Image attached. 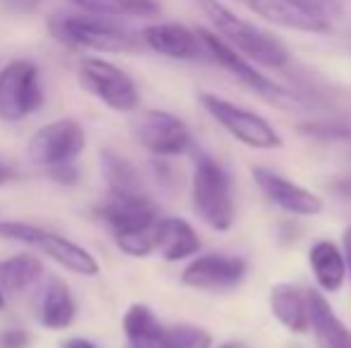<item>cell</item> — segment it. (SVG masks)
Here are the masks:
<instances>
[{
    "label": "cell",
    "mask_w": 351,
    "mask_h": 348,
    "mask_svg": "<svg viewBox=\"0 0 351 348\" xmlns=\"http://www.w3.org/2000/svg\"><path fill=\"white\" fill-rule=\"evenodd\" d=\"M196 3L201 5L206 17L215 27L217 36L225 38L232 48H237L251 62H258L263 67H273V70H280V67H285L289 62V51H287L285 43L280 38H275L273 34L263 31L254 22L241 19L230 8H225L220 0H196Z\"/></svg>",
    "instance_id": "1"
},
{
    "label": "cell",
    "mask_w": 351,
    "mask_h": 348,
    "mask_svg": "<svg viewBox=\"0 0 351 348\" xmlns=\"http://www.w3.org/2000/svg\"><path fill=\"white\" fill-rule=\"evenodd\" d=\"M53 38L77 51H96V53H134L139 51V38L112 24L108 17L98 14H60L53 17L51 24Z\"/></svg>",
    "instance_id": "2"
},
{
    "label": "cell",
    "mask_w": 351,
    "mask_h": 348,
    "mask_svg": "<svg viewBox=\"0 0 351 348\" xmlns=\"http://www.w3.org/2000/svg\"><path fill=\"white\" fill-rule=\"evenodd\" d=\"M191 205L196 215L215 232H227L234 224L232 181L217 160L199 155L191 176Z\"/></svg>",
    "instance_id": "3"
},
{
    "label": "cell",
    "mask_w": 351,
    "mask_h": 348,
    "mask_svg": "<svg viewBox=\"0 0 351 348\" xmlns=\"http://www.w3.org/2000/svg\"><path fill=\"white\" fill-rule=\"evenodd\" d=\"M201 105L227 134H232L239 144L249 146V148L273 150L282 148V144H285L280 131L258 112L234 105V103L225 101L215 93H201Z\"/></svg>",
    "instance_id": "4"
},
{
    "label": "cell",
    "mask_w": 351,
    "mask_h": 348,
    "mask_svg": "<svg viewBox=\"0 0 351 348\" xmlns=\"http://www.w3.org/2000/svg\"><path fill=\"white\" fill-rule=\"evenodd\" d=\"M0 237L29 243V246L46 253L48 258H53L58 265H62L74 274H82V277H96L101 272V265L86 248L43 227H34L27 222H0Z\"/></svg>",
    "instance_id": "5"
},
{
    "label": "cell",
    "mask_w": 351,
    "mask_h": 348,
    "mask_svg": "<svg viewBox=\"0 0 351 348\" xmlns=\"http://www.w3.org/2000/svg\"><path fill=\"white\" fill-rule=\"evenodd\" d=\"M43 105L41 70L32 60H12L0 70V120L19 122Z\"/></svg>",
    "instance_id": "6"
},
{
    "label": "cell",
    "mask_w": 351,
    "mask_h": 348,
    "mask_svg": "<svg viewBox=\"0 0 351 348\" xmlns=\"http://www.w3.org/2000/svg\"><path fill=\"white\" fill-rule=\"evenodd\" d=\"M79 84L84 91H88L91 96H96L103 105H108L110 110L117 112H132L139 107L141 96L136 88L134 79L127 75L125 70H120L117 65L101 57H86L79 65Z\"/></svg>",
    "instance_id": "7"
},
{
    "label": "cell",
    "mask_w": 351,
    "mask_h": 348,
    "mask_svg": "<svg viewBox=\"0 0 351 348\" xmlns=\"http://www.w3.org/2000/svg\"><path fill=\"white\" fill-rule=\"evenodd\" d=\"M84 146H86V134L77 120H56L41 126L29 139L27 153L34 163L58 168V165H70L72 160H77Z\"/></svg>",
    "instance_id": "8"
},
{
    "label": "cell",
    "mask_w": 351,
    "mask_h": 348,
    "mask_svg": "<svg viewBox=\"0 0 351 348\" xmlns=\"http://www.w3.org/2000/svg\"><path fill=\"white\" fill-rule=\"evenodd\" d=\"M199 34H201V38H204L208 55L222 67V70H227L232 77H237L241 84L254 88L256 93L270 98V101L280 103V105L282 103H285V105H294V96H291L287 88H282L280 84L270 81L265 75H261V72L251 65L249 57H244L237 48H232L225 38H220L217 34L208 31V29H199Z\"/></svg>",
    "instance_id": "9"
},
{
    "label": "cell",
    "mask_w": 351,
    "mask_h": 348,
    "mask_svg": "<svg viewBox=\"0 0 351 348\" xmlns=\"http://www.w3.org/2000/svg\"><path fill=\"white\" fill-rule=\"evenodd\" d=\"M136 141L158 158H175L191 148L194 139L184 122L165 110H146L134 124Z\"/></svg>",
    "instance_id": "10"
},
{
    "label": "cell",
    "mask_w": 351,
    "mask_h": 348,
    "mask_svg": "<svg viewBox=\"0 0 351 348\" xmlns=\"http://www.w3.org/2000/svg\"><path fill=\"white\" fill-rule=\"evenodd\" d=\"M251 174H254V181L258 184L261 193L285 213L299 215V217H315V215L323 213V198H318L313 191L289 181L275 170L254 168Z\"/></svg>",
    "instance_id": "11"
},
{
    "label": "cell",
    "mask_w": 351,
    "mask_h": 348,
    "mask_svg": "<svg viewBox=\"0 0 351 348\" xmlns=\"http://www.w3.org/2000/svg\"><path fill=\"white\" fill-rule=\"evenodd\" d=\"M246 269L249 265L244 258L210 253V256H201L186 265L182 272V284L191 289H206V291L232 289L244 282Z\"/></svg>",
    "instance_id": "12"
},
{
    "label": "cell",
    "mask_w": 351,
    "mask_h": 348,
    "mask_svg": "<svg viewBox=\"0 0 351 348\" xmlns=\"http://www.w3.org/2000/svg\"><path fill=\"white\" fill-rule=\"evenodd\" d=\"M141 41L153 53L172 57V60H199V57L208 55L199 29L191 31L189 27L177 22L151 24L141 31Z\"/></svg>",
    "instance_id": "13"
},
{
    "label": "cell",
    "mask_w": 351,
    "mask_h": 348,
    "mask_svg": "<svg viewBox=\"0 0 351 348\" xmlns=\"http://www.w3.org/2000/svg\"><path fill=\"white\" fill-rule=\"evenodd\" d=\"M101 217L108 227L112 229L115 237L130 232H141V229H151L158 224V205L146 196H112L108 203L103 205Z\"/></svg>",
    "instance_id": "14"
},
{
    "label": "cell",
    "mask_w": 351,
    "mask_h": 348,
    "mask_svg": "<svg viewBox=\"0 0 351 348\" xmlns=\"http://www.w3.org/2000/svg\"><path fill=\"white\" fill-rule=\"evenodd\" d=\"M251 12L263 17L265 22H273L278 27L294 29V31H308V34H325L330 31V22L325 14L311 12L301 8L294 0H237Z\"/></svg>",
    "instance_id": "15"
},
{
    "label": "cell",
    "mask_w": 351,
    "mask_h": 348,
    "mask_svg": "<svg viewBox=\"0 0 351 348\" xmlns=\"http://www.w3.org/2000/svg\"><path fill=\"white\" fill-rule=\"evenodd\" d=\"M308 296V312H311V332L318 348H351V330L337 317L328 298L320 291L311 289Z\"/></svg>",
    "instance_id": "16"
},
{
    "label": "cell",
    "mask_w": 351,
    "mask_h": 348,
    "mask_svg": "<svg viewBox=\"0 0 351 348\" xmlns=\"http://www.w3.org/2000/svg\"><path fill=\"white\" fill-rule=\"evenodd\" d=\"M201 248V239L196 229L182 217H160L156 227V251L167 263L184 260L196 256Z\"/></svg>",
    "instance_id": "17"
},
{
    "label": "cell",
    "mask_w": 351,
    "mask_h": 348,
    "mask_svg": "<svg viewBox=\"0 0 351 348\" xmlns=\"http://www.w3.org/2000/svg\"><path fill=\"white\" fill-rule=\"evenodd\" d=\"M308 265L313 269L315 282L325 293H337L347 282V258H344L342 248L330 241V239H320V241H315L311 246Z\"/></svg>",
    "instance_id": "18"
},
{
    "label": "cell",
    "mask_w": 351,
    "mask_h": 348,
    "mask_svg": "<svg viewBox=\"0 0 351 348\" xmlns=\"http://www.w3.org/2000/svg\"><path fill=\"white\" fill-rule=\"evenodd\" d=\"M270 312L291 334H306L311 330L308 296L291 284H275L270 289Z\"/></svg>",
    "instance_id": "19"
},
{
    "label": "cell",
    "mask_w": 351,
    "mask_h": 348,
    "mask_svg": "<svg viewBox=\"0 0 351 348\" xmlns=\"http://www.w3.org/2000/svg\"><path fill=\"white\" fill-rule=\"evenodd\" d=\"M101 174L112 196H146L143 176L134 163L120 155L117 150H101Z\"/></svg>",
    "instance_id": "20"
},
{
    "label": "cell",
    "mask_w": 351,
    "mask_h": 348,
    "mask_svg": "<svg viewBox=\"0 0 351 348\" xmlns=\"http://www.w3.org/2000/svg\"><path fill=\"white\" fill-rule=\"evenodd\" d=\"M74 315H77V306H74L67 284L60 277H51L43 289L41 303H38V317H41L43 327L67 330L74 322Z\"/></svg>",
    "instance_id": "21"
},
{
    "label": "cell",
    "mask_w": 351,
    "mask_h": 348,
    "mask_svg": "<svg viewBox=\"0 0 351 348\" xmlns=\"http://www.w3.org/2000/svg\"><path fill=\"white\" fill-rule=\"evenodd\" d=\"M122 327H125V334L132 348H153L158 336L165 330V325H160L156 312L143 303H134V306L127 308Z\"/></svg>",
    "instance_id": "22"
},
{
    "label": "cell",
    "mask_w": 351,
    "mask_h": 348,
    "mask_svg": "<svg viewBox=\"0 0 351 348\" xmlns=\"http://www.w3.org/2000/svg\"><path fill=\"white\" fill-rule=\"evenodd\" d=\"M86 14L98 17H153L160 12L156 0H72Z\"/></svg>",
    "instance_id": "23"
},
{
    "label": "cell",
    "mask_w": 351,
    "mask_h": 348,
    "mask_svg": "<svg viewBox=\"0 0 351 348\" xmlns=\"http://www.w3.org/2000/svg\"><path fill=\"white\" fill-rule=\"evenodd\" d=\"M43 274V265L34 256H14L0 263V284H3L5 293H22L38 282Z\"/></svg>",
    "instance_id": "24"
},
{
    "label": "cell",
    "mask_w": 351,
    "mask_h": 348,
    "mask_svg": "<svg viewBox=\"0 0 351 348\" xmlns=\"http://www.w3.org/2000/svg\"><path fill=\"white\" fill-rule=\"evenodd\" d=\"M213 336L201 327L194 325H175L165 327L162 334L158 336L153 348H210Z\"/></svg>",
    "instance_id": "25"
},
{
    "label": "cell",
    "mask_w": 351,
    "mask_h": 348,
    "mask_svg": "<svg viewBox=\"0 0 351 348\" xmlns=\"http://www.w3.org/2000/svg\"><path fill=\"white\" fill-rule=\"evenodd\" d=\"M158 227V224H156ZM156 227L141 229V232H130L115 237V243L120 246V251H125L127 256L134 258H146L148 253L156 251Z\"/></svg>",
    "instance_id": "26"
},
{
    "label": "cell",
    "mask_w": 351,
    "mask_h": 348,
    "mask_svg": "<svg viewBox=\"0 0 351 348\" xmlns=\"http://www.w3.org/2000/svg\"><path fill=\"white\" fill-rule=\"evenodd\" d=\"M299 134L315 141H347L351 139V126L344 122H304L299 124Z\"/></svg>",
    "instance_id": "27"
},
{
    "label": "cell",
    "mask_w": 351,
    "mask_h": 348,
    "mask_svg": "<svg viewBox=\"0 0 351 348\" xmlns=\"http://www.w3.org/2000/svg\"><path fill=\"white\" fill-rule=\"evenodd\" d=\"M29 344V334L24 330H8L0 336V348H24Z\"/></svg>",
    "instance_id": "28"
},
{
    "label": "cell",
    "mask_w": 351,
    "mask_h": 348,
    "mask_svg": "<svg viewBox=\"0 0 351 348\" xmlns=\"http://www.w3.org/2000/svg\"><path fill=\"white\" fill-rule=\"evenodd\" d=\"M51 176L58 181H62V184H74L77 181V170L70 165H58V168H51Z\"/></svg>",
    "instance_id": "29"
},
{
    "label": "cell",
    "mask_w": 351,
    "mask_h": 348,
    "mask_svg": "<svg viewBox=\"0 0 351 348\" xmlns=\"http://www.w3.org/2000/svg\"><path fill=\"white\" fill-rule=\"evenodd\" d=\"M294 3H299L301 8L311 10V12H318L328 17V5H332V0H294Z\"/></svg>",
    "instance_id": "30"
},
{
    "label": "cell",
    "mask_w": 351,
    "mask_h": 348,
    "mask_svg": "<svg viewBox=\"0 0 351 348\" xmlns=\"http://www.w3.org/2000/svg\"><path fill=\"white\" fill-rule=\"evenodd\" d=\"M342 251H344V258H347L349 279H351V224L344 229V234H342Z\"/></svg>",
    "instance_id": "31"
},
{
    "label": "cell",
    "mask_w": 351,
    "mask_h": 348,
    "mask_svg": "<svg viewBox=\"0 0 351 348\" xmlns=\"http://www.w3.org/2000/svg\"><path fill=\"white\" fill-rule=\"evenodd\" d=\"M60 348H98L96 344H91L88 339H82V336H72V339H65L60 344Z\"/></svg>",
    "instance_id": "32"
},
{
    "label": "cell",
    "mask_w": 351,
    "mask_h": 348,
    "mask_svg": "<svg viewBox=\"0 0 351 348\" xmlns=\"http://www.w3.org/2000/svg\"><path fill=\"white\" fill-rule=\"evenodd\" d=\"M332 191H335V193L342 196V198L351 200V176H349V179H339L337 184L332 186Z\"/></svg>",
    "instance_id": "33"
},
{
    "label": "cell",
    "mask_w": 351,
    "mask_h": 348,
    "mask_svg": "<svg viewBox=\"0 0 351 348\" xmlns=\"http://www.w3.org/2000/svg\"><path fill=\"white\" fill-rule=\"evenodd\" d=\"M8 179H12V172H10L5 165H0V184H5Z\"/></svg>",
    "instance_id": "34"
},
{
    "label": "cell",
    "mask_w": 351,
    "mask_h": 348,
    "mask_svg": "<svg viewBox=\"0 0 351 348\" xmlns=\"http://www.w3.org/2000/svg\"><path fill=\"white\" fill-rule=\"evenodd\" d=\"M217 348H249V346H246L244 341H227V344H222Z\"/></svg>",
    "instance_id": "35"
},
{
    "label": "cell",
    "mask_w": 351,
    "mask_h": 348,
    "mask_svg": "<svg viewBox=\"0 0 351 348\" xmlns=\"http://www.w3.org/2000/svg\"><path fill=\"white\" fill-rule=\"evenodd\" d=\"M10 3H14V5H24V8H29V5H34L36 0H10Z\"/></svg>",
    "instance_id": "36"
},
{
    "label": "cell",
    "mask_w": 351,
    "mask_h": 348,
    "mask_svg": "<svg viewBox=\"0 0 351 348\" xmlns=\"http://www.w3.org/2000/svg\"><path fill=\"white\" fill-rule=\"evenodd\" d=\"M5 306V289H3V284H0V308Z\"/></svg>",
    "instance_id": "37"
}]
</instances>
